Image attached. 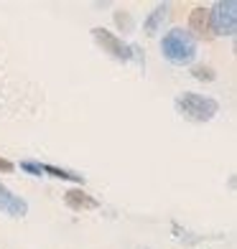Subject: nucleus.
<instances>
[{
  "label": "nucleus",
  "mask_w": 237,
  "mask_h": 249,
  "mask_svg": "<svg viewBox=\"0 0 237 249\" xmlns=\"http://www.w3.org/2000/svg\"><path fill=\"white\" fill-rule=\"evenodd\" d=\"M168 10H171V5H168V3H161V5H156V8H153V13L145 18V23H143L145 36H156V33L163 28L166 18H168Z\"/></svg>",
  "instance_id": "nucleus-8"
},
{
  "label": "nucleus",
  "mask_w": 237,
  "mask_h": 249,
  "mask_svg": "<svg viewBox=\"0 0 237 249\" xmlns=\"http://www.w3.org/2000/svg\"><path fill=\"white\" fill-rule=\"evenodd\" d=\"M0 211L8 213V216H13V219H23L28 213V201L16 196L13 191H8L3 183H0Z\"/></svg>",
  "instance_id": "nucleus-5"
},
{
  "label": "nucleus",
  "mask_w": 237,
  "mask_h": 249,
  "mask_svg": "<svg viewBox=\"0 0 237 249\" xmlns=\"http://www.w3.org/2000/svg\"><path fill=\"white\" fill-rule=\"evenodd\" d=\"M161 53L174 66H191L197 59V41L184 28H171L161 38Z\"/></svg>",
  "instance_id": "nucleus-1"
},
{
  "label": "nucleus",
  "mask_w": 237,
  "mask_h": 249,
  "mask_svg": "<svg viewBox=\"0 0 237 249\" xmlns=\"http://www.w3.org/2000/svg\"><path fill=\"white\" fill-rule=\"evenodd\" d=\"M39 171H41V176L46 173V176L61 178V180H72V183H79V186L84 183V176H79L74 171H66V168H59V165H51V163H39Z\"/></svg>",
  "instance_id": "nucleus-9"
},
{
  "label": "nucleus",
  "mask_w": 237,
  "mask_h": 249,
  "mask_svg": "<svg viewBox=\"0 0 237 249\" xmlns=\"http://www.w3.org/2000/svg\"><path fill=\"white\" fill-rule=\"evenodd\" d=\"M64 203L72 211H92V209H99V201L95 196H89L87 191H82V188H69V191H66V194H64Z\"/></svg>",
  "instance_id": "nucleus-7"
},
{
  "label": "nucleus",
  "mask_w": 237,
  "mask_h": 249,
  "mask_svg": "<svg viewBox=\"0 0 237 249\" xmlns=\"http://www.w3.org/2000/svg\"><path fill=\"white\" fill-rule=\"evenodd\" d=\"M189 36L191 38H212V31H209V8L204 5H197L194 10L189 13Z\"/></svg>",
  "instance_id": "nucleus-6"
},
{
  "label": "nucleus",
  "mask_w": 237,
  "mask_h": 249,
  "mask_svg": "<svg viewBox=\"0 0 237 249\" xmlns=\"http://www.w3.org/2000/svg\"><path fill=\"white\" fill-rule=\"evenodd\" d=\"M174 107L189 122H209L219 112V102L197 92H184L174 99Z\"/></svg>",
  "instance_id": "nucleus-2"
},
{
  "label": "nucleus",
  "mask_w": 237,
  "mask_h": 249,
  "mask_svg": "<svg viewBox=\"0 0 237 249\" xmlns=\"http://www.w3.org/2000/svg\"><path fill=\"white\" fill-rule=\"evenodd\" d=\"M13 171H16V165L8 158H0V173H13Z\"/></svg>",
  "instance_id": "nucleus-12"
},
{
  "label": "nucleus",
  "mask_w": 237,
  "mask_h": 249,
  "mask_svg": "<svg viewBox=\"0 0 237 249\" xmlns=\"http://www.w3.org/2000/svg\"><path fill=\"white\" fill-rule=\"evenodd\" d=\"M209 31H212V36H235V31H237V3L235 0H217L209 8Z\"/></svg>",
  "instance_id": "nucleus-4"
},
{
  "label": "nucleus",
  "mask_w": 237,
  "mask_h": 249,
  "mask_svg": "<svg viewBox=\"0 0 237 249\" xmlns=\"http://www.w3.org/2000/svg\"><path fill=\"white\" fill-rule=\"evenodd\" d=\"M112 20H115V26L122 33H133V28H135V20H133V16L128 13V10H115V13H112Z\"/></svg>",
  "instance_id": "nucleus-10"
},
{
  "label": "nucleus",
  "mask_w": 237,
  "mask_h": 249,
  "mask_svg": "<svg viewBox=\"0 0 237 249\" xmlns=\"http://www.w3.org/2000/svg\"><path fill=\"white\" fill-rule=\"evenodd\" d=\"M92 38L97 41V46L102 49L110 59H115V61H122V64H128L133 59H138V64L143 66V49L140 46H135V43H125L120 36H115V33H110L107 28H92Z\"/></svg>",
  "instance_id": "nucleus-3"
},
{
  "label": "nucleus",
  "mask_w": 237,
  "mask_h": 249,
  "mask_svg": "<svg viewBox=\"0 0 237 249\" xmlns=\"http://www.w3.org/2000/svg\"><path fill=\"white\" fill-rule=\"evenodd\" d=\"M191 76H194L197 82H214V79H217V74H214L212 66H204V64L191 66Z\"/></svg>",
  "instance_id": "nucleus-11"
}]
</instances>
